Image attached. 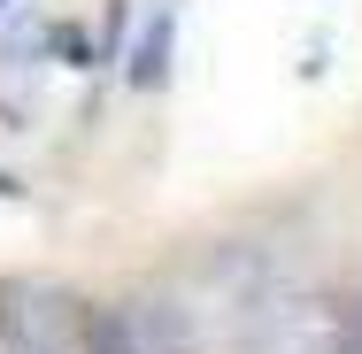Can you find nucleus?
I'll use <instances>...</instances> for the list:
<instances>
[{
	"label": "nucleus",
	"instance_id": "1",
	"mask_svg": "<svg viewBox=\"0 0 362 354\" xmlns=\"http://www.w3.org/2000/svg\"><path fill=\"white\" fill-rule=\"evenodd\" d=\"M70 354H201V331L177 308V293L85 300L70 324Z\"/></svg>",
	"mask_w": 362,
	"mask_h": 354
},
{
	"label": "nucleus",
	"instance_id": "2",
	"mask_svg": "<svg viewBox=\"0 0 362 354\" xmlns=\"http://www.w3.org/2000/svg\"><path fill=\"white\" fill-rule=\"evenodd\" d=\"M247 354H347V308L316 285H270L247 324Z\"/></svg>",
	"mask_w": 362,
	"mask_h": 354
},
{
	"label": "nucleus",
	"instance_id": "3",
	"mask_svg": "<svg viewBox=\"0 0 362 354\" xmlns=\"http://www.w3.org/2000/svg\"><path fill=\"white\" fill-rule=\"evenodd\" d=\"M77 300L54 285H0V347H70Z\"/></svg>",
	"mask_w": 362,
	"mask_h": 354
},
{
	"label": "nucleus",
	"instance_id": "4",
	"mask_svg": "<svg viewBox=\"0 0 362 354\" xmlns=\"http://www.w3.org/2000/svg\"><path fill=\"white\" fill-rule=\"evenodd\" d=\"M170 23H177L170 8H162V16L146 23V39H139V62H132V85H162V77H170Z\"/></svg>",
	"mask_w": 362,
	"mask_h": 354
},
{
	"label": "nucleus",
	"instance_id": "5",
	"mask_svg": "<svg viewBox=\"0 0 362 354\" xmlns=\"http://www.w3.org/2000/svg\"><path fill=\"white\" fill-rule=\"evenodd\" d=\"M8 354H70V347H8Z\"/></svg>",
	"mask_w": 362,
	"mask_h": 354
},
{
	"label": "nucleus",
	"instance_id": "6",
	"mask_svg": "<svg viewBox=\"0 0 362 354\" xmlns=\"http://www.w3.org/2000/svg\"><path fill=\"white\" fill-rule=\"evenodd\" d=\"M16 193H23V185H16V177H0V201H16Z\"/></svg>",
	"mask_w": 362,
	"mask_h": 354
}]
</instances>
